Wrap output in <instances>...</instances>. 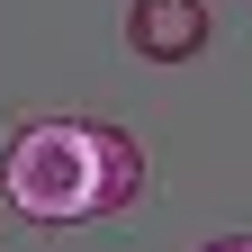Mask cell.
Returning a JSON list of instances; mask_svg holds the SVG:
<instances>
[{
    "mask_svg": "<svg viewBox=\"0 0 252 252\" xmlns=\"http://www.w3.org/2000/svg\"><path fill=\"white\" fill-rule=\"evenodd\" d=\"M126 45H135L144 63L207 54V0H126Z\"/></svg>",
    "mask_w": 252,
    "mask_h": 252,
    "instance_id": "obj_2",
    "label": "cell"
},
{
    "mask_svg": "<svg viewBox=\"0 0 252 252\" xmlns=\"http://www.w3.org/2000/svg\"><path fill=\"white\" fill-rule=\"evenodd\" d=\"M198 252H252V234H216V243H198Z\"/></svg>",
    "mask_w": 252,
    "mask_h": 252,
    "instance_id": "obj_4",
    "label": "cell"
},
{
    "mask_svg": "<svg viewBox=\"0 0 252 252\" xmlns=\"http://www.w3.org/2000/svg\"><path fill=\"white\" fill-rule=\"evenodd\" d=\"M0 189L27 225H90V126L81 117H27L0 153Z\"/></svg>",
    "mask_w": 252,
    "mask_h": 252,
    "instance_id": "obj_1",
    "label": "cell"
},
{
    "mask_svg": "<svg viewBox=\"0 0 252 252\" xmlns=\"http://www.w3.org/2000/svg\"><path fill=\"white\" fill-rule=\"evenodd\" d=\"M144 198V153L126 126H90V216H126Z\"/></svg>",
    "mask_w": 252,
    "mask_h": 252,
    "instance_id": "obj_3",
    "label": "cell"
}]
</instances>
